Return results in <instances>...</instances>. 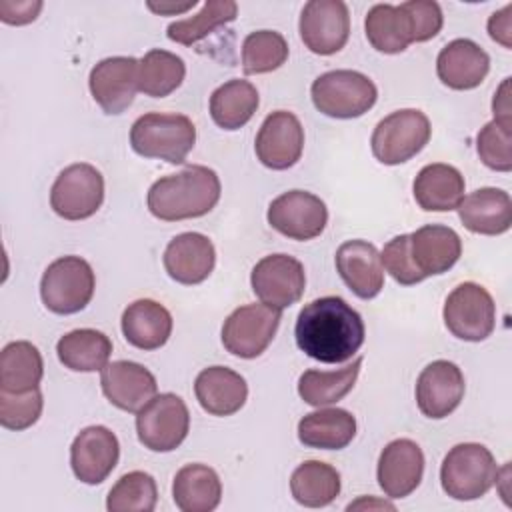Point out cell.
Returning a JSON list of instances; mask_svg holds the SVG:
<instances>
[{"instance_id":"obj_29","label":"cell","mask_w":512,"mask_h":512,"mask_svg":"<svg viewBox=\"0 0 512 512\" xmlns=\"http://www.w3.org/2000/svg\"><path fill=\"white\" fill-rule=\"evenodd\" d=\"M414 198L426 212L456 210L464 198V176L450 164H428L414 178Z\"/></svg>"},{"instance_id":"obj_5","label":"cell","mask_w":512,"mask_h":512,"mask_svg":"<svg viewBox=\"0 0 512 512\" xmlns=\"http://www.w3.org/2000/svg\"><path fill=\"white\" fill-rule=\"evenodd\" d=\"M310 94L318 112L340 120L366 114L378 98L376 84L356 70H330L318 76Z\"/></svg>"},{"instance_id":"obj_10","label":"cell","mask_w":512,"mask_h":512,"mask_svg":"<svg viewBox=\"0 0 512 512\" xmlns=\"http://www.w3.org/2000/svg\"><path fill=\"white\" fill-rule=\"evenodd\" d=\"M104 202V178L92 164L66 166L50 190V206L64 220H86Z\"/></svg>"},{"instance_id":"obj_9","label":"cell","mask_w":512,"mask_h":512,"mask_svg":"<svg viewBox=\"0 0 512 512\" xmlns=\"http://www.w3.org/2000/svg\"><path fill=\"white\" fill-rule=\"evenodd\" d=\"M442 316L452 336L466 342H482L494 332L496 304L484 286L464 282L448 294Z\"/></svg>"},{"instance_id":"obj_3","label":"cell","mask_w":512,"mask_h":512,"mask_svg":"<svg viewBox=\"0 0 512 512\" xmlns=\"http://www.w3.org/2000/svg\"><path fill=\"white\" fill-rule=\"evenodd\" d=\"M196 142V126L184 114L148 112L130 128V146L138 156L182 164Z\"/></svg>"},{"instance_id":"obj_23","label":"cell","mask_w":512,"mask_h":512,"mask_svg":"<svg viewBox=\"0 0 512 512\" xmlns=\"http://www.w3.org/2000/svg\"><path fill=\"white\" fill-rule=\"evenodd\" d=\"M336 270L344 284L362 300H370L384 288L380 252L366 240H348L336 250Z\"/></svg>"},{"instance_id":"obj_15","label":"cell","mask_w":512,"mask_h":512,"mask_svg":"<svg viewBox=\"0 0 512 512\" xmlns=\"http://www.w3.org/2000/svg\"><path fill=\"white\" fill-rule=\"evenodd\" d=\"M254 150L258 160L270 170L292 168L304 150V128L288 110L268 114L256 134Z\"/></svg>"},{"instance_id":"obj_37","label":"cell","mask_w":512,"mask_h":512,"mask_svg":"<svg viewBox=\"0 0 512 512\" xmlns=\"http://www.w3.org/2000/svg\"><path fill=\"white\" fill-rule=\"evenodd\" d=\"M186 76V64L180 56L154 48L138 60V90L150 98L172 94Z\"/></svg>"},{"instance_id":"obj_30","label":"cell","mask_w":512,"mask_h":512,"mask_svg":"<svg viewBox=\"0 0 512 512\" xmlns=\"http://www.w3.org/2000/svg\"><path fill=\"white\" fill-rule=\"evenodd\" d=\"M356 436V418L344 408H320L298 422V440L308 448L342 450Z\"/></svg>"},{"instance_id":"obj_16","label":"cell","mask_w":512,"mask_h":512,"mask_svg":"<svg viewBox=\"0 0 512 512\" xmlns=\"http://www.w3.org/2000/svg\"><path fill=\"white\" fill-rule=\"evenodd\" d=\"M118 458V438L106 426H88L80 430L70 446L72 472L84 484L104 482L116 468Z\"/></svg>"},{"instance_id":"obj_13","label":"cell","mask_w":512,"mask_h":512,"mask_svg":"<svg viewBox=\"0 0 512 512\" xmlns=\"http://www.w3.org/2000/svg\"><path fill=\"white\" fill-rule=\"evenodd\" d=\"M266 218L268 224L282 236L304 242L324 232L328 208L312 192L288 190L270 202Z\"/></svg>"},{"instance_id":"obj_6","label":"cell","mask_w":512,"mask_h":512,"mask_svg":"<svg viewBox=\"0 0 512 512\" xmlns=\"http://www.w3.org/2000/svg\"><path fill=\"white\" fill-rule=\"evenodd\" d=\"M92 266L80 256H62L48 264L40 280V298L54 314H76L94 296Z\"/></svg>"},{"instance_id":"obj_33","label":"cell","mask_w":512,"mask_h":512,"mask_svg":"<svg viewBox=\"0 0 512 512\" xmlns=\"http://www.w3.org/2000/svg\"><path fill=\"white\" fill-rule=\"evenodd\" d=\"M44 374L42 354L32 342L16 340L0 354V390L20 394L38 388Z\"/></svg>"},{"instance_id":"obj_27","label":"cell","mask_w":512,"mask_h":512,"mask_svg":"<svg viewBox=\"0 0 512 512\" xmlns=\"http://www.w3.org/2000/svg\"><path fill=\"white\" fill-rule=\"evenodd\" d=\"M194 394L208 414L232 416L244 406L248 384L238 372L226 366H208L196 376Z\"/></svg>"},{"instance_id":"obj_1","label":"cell","mask_w":512,"mask_h":512,"mask_svg":"<svg viewBox=\"0 0 512 512\" xmlns=\"http://www.w3.org/2000/svg\"><path fill=\"white\" fill-rule=\"evenodd\" d=\"M294 336L306 356L322 364H342L360 350L366 328L362 316L344 298L322 296L300 310Z\"/></svg>"},{"instance_id":"obj_8","label":"cell","mask_w":512,"mask_h":512,"mask_svg":"<svg viewBox=\"0 0 512 512\" xmlns=\"http://www.w3.org/2000/svg\"><path fill=\"white\" fill-rule=\"evenodd\" d=\"M190 428V412L186 402L172 394H156L136 412V434L144 448L152 452L176 450Z\"/></svg>"},{"instance_id":"obj_34","label":"cell","mask_w":512,"mask_h":512,"mask_svg":"<svg viewBox=\"0 0 512 512\" xmlns=\"http://www.w3.org/2000/svg\"><path fill=\"white\" fill-rule=\"evenodd\" d=\"M260 98L254 84L248 80H228L210 96V116L224 130H238L250 122L258 110Z\"/></svg>"},{"instance_id":"obj_46","label":"cell","mask_w":512,"mask_h":512,"mask_svg":"<svg viewBox=\"0 0 512 512\" xmlns=\"http://www.w3.org/2000/svg\"><path fill=\"white\" fill-rule=\"evenodd\" d=\"M494 120L506 128H512V108H510V78H504L492 100Z\"/></svg>"},{"instance_id":"obj_47","label":"cell","mask_w":512,"mask_h":512,"mask_svg":"<svg viewBox=\"0 0 512 512\" xmlns=\"http://www.w3.org/2000/svg\"><path fill=\"white\" fill-rule=\"evenodd\" d=\"M192 6H196V0H190V2H186V4H170V2H166V4H154V2H148V8L150 10H154V12H158V14H168V12H184V10H188V8H192Z\"/></svg>"},{"instance_id":"obj_39","label":"cell","mask_w":512,"mask_h":512,"mask_svg":"<svg viewBox=\"0 0 512 512\" xmlns=\"http://www.w3.org/2000/svg\"><path fill=\"white\" fill-rule=\"evenodd\" d=\"M288 60V42L276 30L250 32L242 42L244 74H266L278 70Z\"/></svg>"},{"instance_id":"obj_17","label":"cell","mask_w":512,"mask_h":512,"mask_svg":"<svg viewBox=\"0 0 512 512\" xmlns=\"http://www.w3.org/2000/svg\"><path fill=\"white\" fill-rule=\"evenodd\" d=\"M92 98L106 114H122L138 90V60L132 56H112L100 60L88 78Z\"/></svg>"},{"instance_id":"obj_36","label":"cell","mask_w":512,"mask_h":512,"mask_svg":"<svg viewBox=\"0 0 512 512\" xmlns=\"http://www.w3.org/2000/svg\"><path fill=\"white\" fill-rule=\"evenodd\" d=\"M362 358H354L352 364L344 368L324 372V370H306L298 380V394L310 406H328L342 400L356 384L360 374Z\"/></svg>"},{"instance_id":"obj_42","label":"cell","mask_w":512,"mask_h":512,"mask_svg":"<svg viewBox=\"0 0 512 512\" xmlns=\"http://www.w3.org/2000/svg\"><path fill=\"white\" fill-rule=\"evenodd\" d=\"M476 152L488 168L496 172H510L512 170V128H506L496 120L488 122L476 136Z\"/></svg>"},{"instance_id":"obj_21","label":"cell","mask_w":512,"mask_h":512,"mask_svg":"<svg viewBox=\"0 0 512 512\" xmlns=\"http://www.w3.org/2000/svg\"><path fill=\"white\" fill-rule=\"evenodd\" d=\"M408 254L422 278L448 272L462 254L460 236L442 224H426L408 234Z\"/></svg>"},{"instance_id":"obj_24","label":"cell","mask_w":512,"mask_h":512,"mask_svg":"<svg viewBox=\"0 0 512 512\" xmlns=\"http://www.w3.org/2000/svg\"><path fill=\"white\" fill-rule=\"evenodd\" d=\"M490 70V56L468 38L448 42L436 58L440 82L452 90H472L482 84Z\"/></svg>"},{"instance_id":"obj_2","label":"cell","mask_w":512,"mask_h":512,"mask_svg":"<svg viewBox=\"0 0 512 512\" xmlns=\"http://www.w3.org/2000/svg\"><path fill=\"white\" fill-rule=\"evenodd\" d=\"M220 190V178L212 168L192 164L178 174L156 180L146 202L158 220L178 222L208 214L218 204Z\"/></svg>"},{"instance_id":"obj_45","label":"cell","mask_w":512,"mask_h":512,"mask_svg":"<svg viewBox=\"0 0 512 512\" xmlns=\"http://www.w3.org/2000/svg\"><path fill=\"white\" fill-rule=\"evenodd\" d=\"M488 34L504 48H512V4L494 12L488 20Z\"/></svg>"},{"instance_id":"obj_25","label":"cell","mask_w":512,"mask_h":512,"mask_svg":"<svg viewBox=\"0 0 512 512\" xmlns=\"http://www.w3.org/2000/svg\"><path fill=\"white\" fill-rule=\"evenodd\" d=\"M366 38L378 52L398 54L416 42V26L408 2L374 4L364 20Z\"/></svg>"},{"instance_id":"obj_35","label":"cell","mask_w":512,"mask_h":512,"mask_svg":"<svg viewBox=\"0 0 512 512\" xmlns=\"http://www.w3.org/2000/svg\"><path fill=\"white\" fill-rule=\"evenodd\" d=\"M290 492L306 508L328 506L340 494V474L326 462L306 460L292 472Z\"/></svg>"},{"instance_id":"obj_14","label":"cell","mask_w":512,"mask_h":512,"mask_svg":"<svg viewBox=\"0 0 512 512\" xmlns=\"http://www.w3.org/2000/svg\"><path fill=\"white\" fill-rule=\"evenodd\" d=\"M250 284L262 304L284 310L296 304L304 294V266L288 254H270L256 262L250 274Z\"/></svg>"},{"instance_id":"obj_41","label":"cell","mask_w":512,"mask_h":512,"mask_svg":"<svg viewBox=\"0 0 512 512\" xmlns=\"http://www.w3.org/2000/svg\"><path fill=\"white\" fill-rule=\"evenodd\" d=\"M42 392L40 388L10 394L0 390V424L8 430H26L38 422L42 414Z\"/></svg>"},{"instance_id":"obj_40","label":"cell","mask_w":512,"mask_h":512,"mask_svg":"<svg viewBox=\"0 0 512 512\" xmlns=\"http://www.w3.org/2000/svg\"><path fill=\"white\" fill-rule=\"evenodd\" d=\"M158 502L156 480L142 470L124 474L108 492L110 512H152Z\"/></svg>"},{"instance_id":"obj_4","label":"cell","mask_w":512,"mask_h":512,"mask_svg":"<svg viewBox=\"0 0 512 512\" xmlns=\"http://www.w3.org/2000/svg\"><path fill=\"white\" fill-rule=\"evenodd\" d=\"M498 480V466L492 452L476 442L450 448L440 466L442 490L454 500H476Z\"/></svg>"},{"instance_id":"obj_18","label":"cell","mask_w":512,"mask_h":512,"mask_svg":"<svg viewBox=\"0 0 512 512\" xmlns=\"http://www.w3.org/2000/svg\"><path fill=\"white\" fill-rule=\"evenodd\" d=\"M464 374L448 360L430 362L416 380V404L432 420L452 414L464 398Z\"/></svg>"},{"instance_id":"obj_26","label":"cell","mask_w":512,"mask_h":512,"mask_svg":"<svg viewBox=\"0 0 512 512\" xmlns=\"http://www.w3.org/2000/svg\"><path fill=\"white\" fill-rule=\"evenodd\" d=\"M456 210L464 228L474 234L498 236L512 226V200L500 188H478L462 198Z\"/></svg>"},{"instance_id":"obj_32","label":"cell","mask_w":512,"mask_h":512,"mask_svg":"<svg viewBox=\"0 0 512 512\" xmlns=\"http://www.w3.org/2000/svg\"><path fill=\"white\" fill-rule=\"evenodd\" d=\"M56 354L68 370L96 372L108 364L112 354V342L100 330L78 328L58 340Z\"/></svg>"},{"instance_id":"obj_19","label":"cell","mask_w":512,"mask_h":512,"mask_svg":"<svg viewBox=\"0 0 512 512\" xmlns=\"http://www.w3.org/2000/svg\"><path fill=\"white\" fill-rule=\"evenodd\" d=\"M100 372L104 396L124 412H138L158 392L154 374L138 362L116 360L106 364Z\"/></svg>"},{"instance_id":"obj_28","label":"cell","mask_w":512,"mask_h":512,"mask_svg":"<svg viewBox=\"0 0 512 512\" xmlns=\"http://www.w3.org/2000/svg\"><path fill=\"white\" fill-rule=\"evenodd\" d=\"M120 324L126 342L140 350H156L164 346L172 334V314L150 298L128 304Z\"/></svg>"},{"instance_id":"obj_7","label":"cell","mask_w":512,"mask_h":512,"mask_svg":"<svg viewBox=\"0 0 512 512\" xmlns=\"http://www.w3.org/2000/svg\"><path fill=\"white\" fill-rule=\"evenodd\" d=\"M432 128L424 112L404 108L382 118L370 138L372 154L386 166H396L414 158L430 140Z\"/></svg>"},{"instance_id":"obj_20","label":"cell","mask_w":512,"mask_h":512,"mask_svg":"<svg viewBox=\"0 0 512 512\" xmlns=\"http://www.w3.org/2000/svg\"><path fill=\"white\" fill-rule=\"evenodd\" d=\"M424 474L422 448L410 438H398L384 446L378 458V484L388 498L412 494Z\"/></svg>"},{"instance_id":"obj_31","label":"cell","mask_w":512,"mask_h":512,"mask_svg":"<svg viewBox=\"0 0 512 512\" xmlns=\"http://www.w3.org/2000/svg\"><path fill=\"white\" fill-rule=\"evenodd\" d=\"M174 504L182 512H212L222 500V482L206 464H186L172 482Z\"/></svg>"},{"instance_id":"obj_38","label":"cell","mask_w":512,"mask_h":512,"mask_svg":"<svg viewBox=\"0 0 512 512\" xmlns=\"http://www.w3.org/2000/svg\"><path fill=\"white\" fill-rule=\"evenodd\" d=\"M238 14V6L232 0H208L204 2L202 10L190 18L172 22L166 30V36L172 42L182 46H192L206 38L212 30L232 22Z\"/></svg>"},{"instance_id":"obj_22","label":"cell","mask_w":512,"mask_h":512,"mask_svg":"<svg viewBox=\"0 0 512 512\" xmlns=\"http://www.w3.org/2000/svg\"><path fill=\"white\" fill-rule=\"evenodd\" d=\"M162 262L172 280L194 286L212 274L216 250L208 236L200 232H184L168 242Z\"/></svg>"},{"instance_id":"obj_44","label":"cell","mask_w":512,"mask_h":512,"mask_svg":"<svg viewBox=\"0 0 512 512\" xmlns=\"http://www.w3.org/2000/svg\"><path fill=\"white\" fill-rule=\"evenodd\" d=\"M42 10V2H0V18L6 24L22 26L36 20L38 12Z\"/></svg>"},{"instance_id":"obj_12","label":"cell","mask_w":512,"mask_h":512,"mask_svg":"<svg viewBox=\"0 0 512 512\" xmlns=\"http://www.w3.org/2000/svg\"><path fill=\"white\" fill-rule=\"evenodd\" d=\"M300 38L320 56L340 52L350 36V14L342 0H310L300 14Z\"/></svg>"},{"instance_id":"obj_11","label":"cell","mask_w":512,"mask_h":512,"mask_svg":"<svg viewBox=\"0 0 512 512\" xmlns=\"http://www.w3.org/2000/svg\"><path fill=\"white\" fill-rule=\"evenodd\" d=\"M282 310L266 304H246L236 308L222 326L224 348L238 358L260 356L280 326Z\"/></svg>"},{"instance_id":"obj_43","label":"cell","mask_w":512,"mask_h":512,"mask_svg":"<svg viewBox=\"0 0 512 512\" xmlns=\"http://www.w3.org/2000/svg\"><path fill=\"white\" fill-rule=\"evenodd\" d=\"M380 260L384 270L402 286H412L424 280L412 266V260L408 254V234H400L388 240L380 254Z\"/></svg>"}]
</instances>
